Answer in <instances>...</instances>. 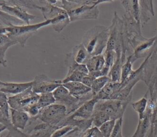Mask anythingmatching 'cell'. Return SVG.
Returning <instances> with one entry per match:
<instances>
[{"mask_svg": "<svg viewBox=\"0 0 157 137\" xmlns=\"http://www.w3.org/2000/svg\"><path fill=\"white\" fill-rule=\"evenodd\" d=\"M64 9L67 13L71 22L89 19H97L99 15L98 6L103 2L109 1H61L57 4L55 1H48Z\"/></svg>", "mask_w": 157, "mask_h": 137, "instance_id": "6da1fadb", "label": "cell"}, {"mask_svg": "<svg viewBox=\"0 0 157 137\" xmlns=\"http://www.w3.org/2000/svg\"><path fill=\"white\" fill-rule=\"evenodd\" d=\"M110 30L103 26H96L83 34L82 44L84 46L90 56L102 54L107 46Z\"/></svg>", "mask_w": 157, "mask_h": 137, "instance_id": "7a4b0ae2", "label": "cell"}, {"mask_svg": "<svg viewBox=\"0 0 157 137\" xmlns=\"http://www.w3.org/2000/svg\"><path fill=\"white\" fill-rule=\"evenodd\" d=\"M49 24H51L50 20L33 24L11 25L4 27V34L21 46H25L26 40L30 37L36 33L40 28Z\"/></svg>", "mask_w": 157, "mask_h": 137, "instance_id": "3957f363", "label": "cell"}, {"mask_svg": "<svg viewBox=\"0 0 157 137\" xmlns=\"http://www.w3.org/2000/svg\"><path fill=\"white\" fill-rule=\"evenodd\" d=\"M66 116H67V113L66 106L57 103L42 109L37 116L42 122L58 128Z\"/></svg>", "mask_w": 157, "mask_h": 137, "instance_id": "277c9868", "label": "cell"}, {"mask_svg": "<svg viewBox=\"0 0 157 137\" xmlns=\"http://www.w3.org/2000/svg\"><path fill=\"white\" fill-rule=\"evenodd\" d=\"M129 100L121 101L118 100H100L94 106V109L106 114L110 120H117L123 118V113Z\"/></svg>", "mask_w": 157, "mask_h": 137, "instance_id": "5b68a950", "label": "cell"}, {"mask_svg": "<svg viewBox=\"0 0 157 137\" xmlns=\"http://www.w3.org/2000/svg\"><path fill=\"white\" fill-rule=\"evenodd\" d=\"M40 95L34 93L31 87L26 91L8 97V102L10 108L26 112L33 105H35L39 98Z\"/></svg>", "mask_w": 157, "mask_h": 137, "instance_id": "8992f818", "label": "cell"}, {"mask_svg": "<svg viewBox=\"0 0 157 137\" xmlns=\"http://www.w3.org/2000/svg\"><path fill=\"white\" fill-rule=\"evenodd\" d=\"M0 7L2 11L12 15L16 18H18V20L25 22L27 24H29L31 20L39 18V17L28 13L25 9L17 5L13 1H0Z\"/></svg>", "mask_w": 157, "mask_h": 137, "instance_id": "52a82bcc", "label": "cell"}, {"mask_svg": "<svg viewBox=\"0 0 157 137\" xmlns=\"http://www.w3.org/2000/svg\"><path fill=\"white\" fill-rule=\"evenodd\" d=\"M62 84V80H50L44 75L41 74L35 77L33 80L32 91L39 95L53 92L58 86Z\"/></svg>", "mask_w": 157, "mask_h": 137, "instance_id": "ba28073f", "label": "cell"}, {"mask_svg": "<svg viewBox=\"0 0 157 137\" xmlns=\"http://www.w3.org/2000/svg\"><path fill=\"white\" fill-rule=\"evenodd\" d=\"M85 65L88 70V74L94 78L107 76L110 72V70L105 66V59L102 54L90 57Z\"/></svg>", "mask_w": 157, "mask_h": 137, "instance_id": "9c48e42d", "label": "cell"}, {"mask_svg": "<svg viewBox=\"0 0 157 137\" xmlns=\"http://www.w3.org/2000/svg\"><path fill=\"white\" fill-rule=\"evenodd\" d=\"M98 100L95 97L85 102L70 116H68L69 119H90L93 114L94 106Z\"/></svg>", "mask_w": 157, "mask_h": 137, "instance_id": "30bf717a", "label": "cell"}, {"mask_svg": "<svg viewBox=\"0 0 157 137\" xmlns=\"http://www.w3.org/2000/svg\"><path fill=\"white\" fill-rule=\"evenodd\" d=\"M33 85V81L26 83H9L2 82L0 84V91L5 94H10L17 95L28 88L31 87Z\"/></svg>", "mask_w": 157, "mask_h": 137, "instance_id": "8fae6325", "label": "cell"}, {"mask_svg": "<svg viewBox=\"0 0 157 137\" xmlns=\"http://www.w3.org/2000/svg\"><path fill=\"white\" fill-rule=\"evenodd\" d=\"M10 119L12 126L17 129L24 130L29 119V114L22 111H18L10 108Z\"/></svg>", "mask_w": 157, "mask_h": 137, "instance_id": "7c38bea8", "label": "cell"}, {"mask_svg": "<svg viewBox=\"0 0 157 137\" xmlns=\"http://www.w3.org/2000/svg\"><path fill=\"white\" fill-rule=\"evenodd\" d=\"M62 84L68 90L71 95L76 98H82L84 95L91 93V88L81 82H68Z\"/></svg>", "mask_w": 157, "mask_h": 137, "instance_id": "4fadbf2b", "label": "cell"}, {"mask_svg": "<svg viewBox=\"0 0 157 137\" xmlns=\"http://www.w3.org/2000/svg\"><path fill=\"white\" fill-rule=\"evenodd\" d=\"M17 43L10 39L5 34H0V65L7 67V60L6 58V53L7 49L17 44Z\"/></svg>", "mask_w": 157, "mask_h": 137, "instance_id": "5bb4252c", "label": "cell"}, {"mask_svg": "<svg viewBox=\"0 0 157 137\" xmlns=\"http://www.w3.org/2000/svg\"><path fill=\"white\" fill-rule=\"evenodd\" d=\"M71 54L74 61L78 64H85L91 57L82 43L75 45L72 48Z\"/></svg>", "mask_w": 157, "mask_h": 137, "instance_id": "9a60e30c", "label": "cell"}, {"mask_svg": "<svg viewBox=\"0 0 157 137\" xmlns=\"http://www.w3.org/2000/svg\"><path fill=\"white\" fill-rule=\"evenodd\" d=\"M122 5L125 8L126 12L132 15L134 20L138 24H140V9L139 1H124L121 2Z\"/></svg>", "mask_w": 157, "mask_h": 137, "instance_id": "2e32d148", "label": "cell"}, {"mask_svg": "<svg viewBox=\"0 0 157 137\" xmlns=\"http://www.w3.org/2000/svg\"><path fill=\"white\" fill-rule=\"evenodd\" d=\"M134 73H135L132 70V62L131 57H129L128 58L126 62L121 66L120 83L124 84V82L132 79Z\"/></svg>", "mask_w": 157, "mask_h": 137, "instance_id": "e0dca14e", "label": "cell"}, {"mask_svg": "<svg viewBox=\"0 0 157 137\" xmlns=\"http://www.w3.org/2000/svg\"><path fill=\"white\" fill-rule=\"evenodd\" d=\"M56 103L52 92L40 94L37 102L36 103L37 108L41 111L42 109Z\"/></svg>", "mask_w": 157, "mask_h": 137, "instance_id": "ac0fdd59", "label": "cell"}, {"mask_svg": "<svg viewBox=\"0 0 157 137\" xmlns=\"http://www.w3.org/2000/svg\"><path fill=\"white\" fill-rule=\"evenodd\" d=\"M110 81V78L107 76H102L95 78L93 82L91 87V93L93 97H94L101 89Z\"/></svg>", "mask_w": 157, "mask_h": 137, "instance_id": "d6986e66", "label": "cell"}, {"mask_svg": "<svg viewBox=\"0 0 157 137\" xmlns=\"http://www.w3.org/2000/svg\"><path fill=\"white\" fill-rule=\"evenodd\" d=\"M150 125V117L145 115L144 117L139 120L137 128L134 135L131 137H144Z\"/></svg>", "mask_w": 157, "mask_h": 137, "instance_id": "ffe728a7", "label": "cell"}, {"mask_svg": "<svg viewBox=\"0 0 157 137\" xmlns=\"http://www.w3.org/2000/svg\"><path fill=\"white\" fill-rule=\"evenodd\" d=\"M148 100L145 97H144L139 100L133 102L131 104L132 108L137 113L139 120L142 119L145 116V111L147 108Z\"/></svg>", "mask_w": 157, "mask_h": 137, "instance_id": "44dd1931", "label": "cell"}, {"mask_svg": "<svg viewBox=\"0 0 157 137\" xmlns=\"http://www.w3.org/2000/svg\"><path fill=\"white\" fill-rule=\"evenodd\" d=\"M0 110L4 119L7 121L9 119L10 106L8 102V97L6 94L0 91Z\"/></svg>", "mask_w": 157, "mask_h": 137, "instance_id": "7402d4cb", "label": "cell"}, {"mask_svg": "<svg viewBox=\"0 0 157 137\" xmlns=\"http://www.w3.org/2000/svg\"><path fill=\"white\" fill-rule=\"evenodd\" d=\"M91 120L92 124H93L94 127L99 128L104 123L110 120V119L104 113L100 111L94 110L93 114L91 116Z\"/></svg>", "mask_w": 157, "mask_h": 137, "instance_id": "603a6c76", "label": "cell"}, {"mask_svg": "<svg viewBox=\"0 0 157 137\" xmlns=\"http://www.w3.org/2000/svg\"><path fill=\"white\" fill-rule=\"evenodd\" d=\"M78 129L77 127L72 125H64L58 127L51 135L50 137H63L66 135H68L72 132L75 131Z\"/></svg>", "mask_w": 157, "mask_h": 137, "instance_id": "cb8c5ba5", "label": "cell"}, {"mask_svg": "<svg viewBox=\"0 0 157 137\" xmlns=\"http://www.w3.org/2000/svg\"><path fill=\"white\" fill-rule=\"evenodd\" d=\"M116 120H108L98 128L99 130L104 137H110L115 127Z\"/></svg>", "mask_w": 157, "mask_h": 137, "instance_id": "d4e9b609", "label": "cell"}, {"mask_svg": "<svg viewBox=\"0 0 157 137\" xmlns=\"http://www.w3.org/2000/svg\"><path fill=\"white\" fill-rule=\"evenodd\" d=\"M103 55L105 59V66L110 70L112 66L117 61L118 54L115 50H105Z\"/></svg>", "mask_w": 157, "mask_h": 137, "instance_id": "484cf974", "label": "cell"}, {"mask_svg": "<svg viewBox=\"0 0 157 137\" xmlns=\"http://www.w3.org/2000/svg\"><path fill=\"white\" fill-rule=\"evenodd\" d=\"M85 75L78 71H73L69 73H67L64 78L62 80V84L68 82H81L82 78Z\"/></svg>", "mask_w": 157, "mask_h": 137, "instance_id": "4316f807", "label": "cell"}, {"mask_svg": "<svg viewBox=\"0 0 157 137\" xmlns=\"http://www.w3.org/2000/svg\"><path fill=\"white\" fill-rule=\"evenodd\" d=\"M155 40V37L150 39L147 42L139 45V46L136 49L135 55L137 56V55L143 53L145 51H146L147 49H148L153 45Z\"/></svg>", "mask_w": 157, "mask_h": 137, "instance_id": "83f0119b", "label": "cell"}, {"mask_svg": "<svg viewBox=\"0 0 157 137\" xmlns=\"http://www.w3.org/2000/svg\"><path fill=\"white\" fill-rule=\"evenodd\" d=\"M80 137H104L98 128L92 127L82 133Z\"/></svg>", "mask_w": 157, "mask_h": 137, "instance_id": "f1b7e54d", "label": "cell"}, {"mask_svg": "<svg viewBox=\"0 0 157 137\" xmlns=\"http://www.w3.org/2000/svg\"><path fill=\"white\" fill-rule=\"evenodd\" d=\"M123 118H120L116 120L115 127L110 137H123L122 135Z\"/></svg>", "mask_w": 157, "mask_h": 137, "instance_id": "f546056e", "label": "cell"}, {"mask_svg": "<svg viewBox=\"0 0 157 137\" xmlns=\"http://www.w3.org/2000/svg\"><path fill=\"white\" fill-rule=\"evenodd\" d=\"M94 79L95 78H93L92 76L88 74V75L83 76V78H82V80L81 81V83H82L83 84H85L87 87H89L91 88V85H92Z\"/></svg>", "mask_w": 157, "mask_h": 137, "instance_id": "4dcf8cb0", "label": "cell"}, {"mask_svg": "<svg viewBox=\"0 0 157 137\" xmlns=\"http://www.w3.org/2000/svg\"><path fill=\"white\" fill-rule=\"evenodd\" d=\"M7 128V126L6 124H5L4 123H3L2 122L0 121V133L4 131L5 130H6Z\"/></svg>", "mask_w": 157, "mask_h": 137, "instance_id": "1f68e13d", "label": "cell"}, {"mask_svg": "<svg viewBox=\"0 0 157 137\" xmlns=\"http://www.w3.org/2000/svg\"><path fill=\"white\" fill-rule=\"evenodd\" d=\"M0 121L2 122L3 123H4V121H6V120L4 119V117H3V116H2V113H1V110H0Z\"/></svg>", "mask_w": 157, "mask_h": 137, "instance_id": "d6a6232c", "label": "cell"}, {"mask_svg": "<svg viewBox=\"0 0 157 137\" xmlns=\"http://www.w3.org/2000/svg\"><path fill=\"white\" fill-rule=\"evenodd\" d=\"M1 81H0V84H1Z\"/></svg>", "mask_w": 157, "mask_h": 137, "instance_id": "836d02e7", "label": "cell"}]
</instances>
